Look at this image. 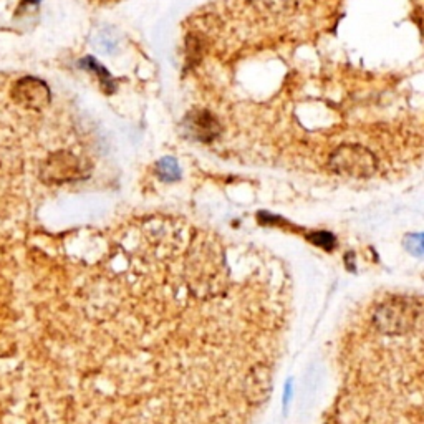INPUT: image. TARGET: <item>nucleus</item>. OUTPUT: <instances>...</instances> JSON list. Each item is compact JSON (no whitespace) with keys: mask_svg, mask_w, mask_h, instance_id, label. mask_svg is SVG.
I'll return each instance as SVG.
<instances>
[{"mask_svg":"<svg viewBox=\"0 0 424 424\" xmlns=\"http://www.w3.org/2000/svg\"><path fill=\"white\" fill-rule=\"evenodd\" d=\"M330 168L335 173L350 176V178H368L376 169V160L367 148L346 144L333 151Z\"/></svg>","mask_w":424,"mask_h":424,"instance_id":"obj_1","label":"nucleus"},{"mask_svg":"<svg viewBox=\"0 0 424 424\" xmlns=\"http://www.w3.org/2000/svg\"><path fill=\"white\" fill-rule=\"evenodd\" d=\"M43 176L48 181L63 183L71 181V179L81 176V166L78 157H75L70 153H57L48 157L43 166Z\"/></svg>","mask_w":424,"mask_h":424,"instance_id":"obj_2","label":"nucleus"},{"mask_svg":"<svg viewBox=\"0 0 424 424\" xmlns=\"http://www.w3.org/2000/svg\"><path fill=\"white\" fill-rule=\"evenodd\" d=\"M13 97L24 106L42 108L50 100V92L42 80L24 78L17 81L15 88H13Z\"/></svg>","mask_w":424,"mask_h":424,"instance_id":"obj_3","label":"nucleus"},{"mask_svg":"<svg viewBox=\"0 0 424 424\" xmlns=\"http://www.w3.org/2000/svg\"><path fill=\"white\" fill-rule=\"evenodd\" d=\"M188 132L199 141H212L220 132V126L214 116L207 111H196L186 120Z\"/></svg>","mask_w":424,"mask_h":424,"instance_id":"obj_4","label":"nucleus"},{"mask_svg":"<svg viewBox=\"0 0 424 424\" xmlns=\"http://www.w3.org/2000/svg\"><path fill=\"white\" fill-rule=\"evenodd\" d=\"M408 312H409V310L401 309L400 305L398 306H396V305L383 306L380 312L376 313V317H383L381 320L376 318L378 327H380L383 332L390 330V327H393V330H391V333L403 332L401 325H404V328H408V323H409Z\"/></svg>","mask_w":424,"mask_h":424,"instance_id":"obj_5","label":"nucleus"},{"mask_svg":"<svg viewBox=\"0 0 424 424\" xmlns=\"http://www.w3.org/2000/svg\"><path fill=\"white\" fill-rule=\"evenodd\" d=\"M260 376H257V372L252 373V376L249 378L250 381V388L247 390V393H252V401H264L267 398L270 393V376H269V369L262 368L260 369Z\"/></svg>","mask_w":424,"mask_h":424,"instance_id":"obj_6","label":"nucleus"},{"mask_svg":"<svg viewBox=\"0 0 424 424\" xmlns=\"http://www.w3.org/2000/svg\"><path fill=\"white\" fill-rule=\"evenodd\" d=\"M157 174H160L164 181H176V179L181 176V171H179V166L176 160H173V157H164V160L157 162Z\"/></svg>","mask_w":424,"mask_h":424,"instance_id":"obj_7","label":"nucleus"},{"mask_svg":"<svg viewBox=\"0 0 424 424\" xmlns=\"http://www.w3.org/2000/svg\"><path fill=\"white\" fill-rule=\"evenodd\" d=\"M309 241L313 242L315 246L323 247V249H327V250H332L333 247H335V237H333L330 232H325V231L310 234Z\"/></svg>","mask_w":424,"mask_h":424,"instance_id":"obj_8","label":"nucleus"},{"mask_svg":"<svg viewBox=\"0 0 424 424\" xmlns=\"http://www.w3.org/2000/svg\"><path fill=\"white\" fill-rule=\"evenodd\" d=\"M260 2H264V6L270 8V10L283 12V10H288V8L293 6L295 0H260Z\"/></svg>","mask_w":424,"mask_h":424,"instance_id":"obj_9","label":"nucleus"}]
</instances>
